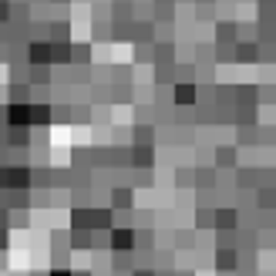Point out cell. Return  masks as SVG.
<instances>
[{
  "instance_id": "3",
  "label": "cell",
  "mask_w": 276,
  "mask_h": 276,
  "mask_svg": "<svg viewBox=\"0 0 276 276\" xmlns=\"http://www.w3.org/2000/svg\"><path fill=\"white\" fill-rule=\"evenodd\" d=\"M0 21H7V7L4 4H0Z\"/></svg>"
},
{
  "instance_id": "4",
  "label": "cell",
  "mask_w": 276,
  "mask_h": 276,
  "mask_svg": "<svg viewBox=\"0 0 276 276\" xmlns=\"http://www.w3.org/2000/svg\"><path fill=\"white\" fill-rule=\"evenodd\" d=\"M51 276H67V273H51Z\"/></svg>"
},
{
  "instance_id": "1",
  "label": "cell",
  "mask_w": 276,
  "mask_h": 276,
  "mask_svg": "<svg viewBox=\"0 0 276 276\" xmlns=\"http://www.w3.org/2000/svg\"><path fill=\"white\" fill-rule=\"evenodd\" d=\"M27 122H31V111L24 108V105H14V108H11V125H14V128H24Z\"/></svg>"
},
{
  "instance_id": "2",
  "label": "cell",
  "mask_w": 276,
  "mask_h": 276,
  "mask_svg": "<svg viewBox=\"0 0 276 276\" xmlns=\"http://www.w3.org/2000/svg\"><path fill=\"white\" fill-rule=\"evenodd\" d=\"M178 101H182V105H186V101H196V88H192V84H182V88H178Z\"/></svg>"
}]
</instances>
